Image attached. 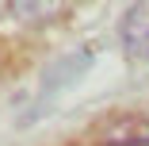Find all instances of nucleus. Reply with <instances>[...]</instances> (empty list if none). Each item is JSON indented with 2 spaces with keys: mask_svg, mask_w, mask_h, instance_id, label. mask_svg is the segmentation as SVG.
<instances>
[{
  "mask_svg": "<svg viewBox=\"0 0 149 146\" xmlns=\"http://www.w3.org/2000/svg\"><path fill=\"white\" fill-rule=\"evenodd\" d=\"M96 146H149V115L141 111H118L107 115L92 131Z\"/></svg>",
  "mask_w": 149,
  "mask_h": 146,
  "instance_id": "f257e3e1",
  "label": "nucleus"
},
{
  "mask_svg": "<svg viewBox=\"0 0 149 146\" xmlns=\"http://www.w3.org/2000/svg\"><path fill=\"white\" fill-rule=\"evenodd\" d=\"M123 46L130 58H149V0H138L123 16Z\"/></svg>",
  "mask_w": 149,
  "mask_h": 146,
  "instance_id": "f03ea898",
  "label": "nucleus"
},
{
  "mask_svg": "<svg viewBox=\"0 0 149 146\" xmlns=\"http://www.w3.org/2000/svg\"><path fill=\"white\" fill-rule=\"evenodd\" d=\"M69 8V0H8V12L19 23H54Z\"/></svg>",
  "mask_w": 149,
  "mask_h": 146,
  "instance_id": "7ed1b4c3",
  "label": "nucleus"
}]
</instances>
